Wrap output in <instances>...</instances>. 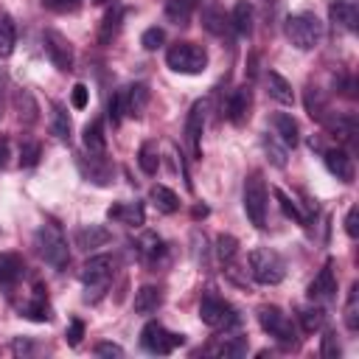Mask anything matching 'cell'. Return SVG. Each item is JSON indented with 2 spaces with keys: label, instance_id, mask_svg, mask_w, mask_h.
I'll return each instance as SVG.
<instances>
[{
  "label": "cell",
  "instance_id": "21",
  "mask_svg": "<svg viewBox=\"0 0 359 359\" xmlns=\"http://www.w3.org/2000/svg\"><path fill=\"white\" fill-rule=\"evenodd\" d=\"M266 93H269V98H275V101L283 104V107L294 104V90H292V84H289L278 70H269V73H266Z\"/></svg>",
  "mask_w": 359,
  "mask_h": 359
},
{
  "label": "cell",
  "instance_id": "51",
  "mask_svg": "<svg viewBox=\"0 0 359 359\" xmlns=\"http://www.w3.org/2000/svg\"><path fill=\"white\" fill-rule=\"evenodd\" d=\"M42 3L53 11H73V8H79L81 0H42Z\"/></svg>",
  "mask_w": 359,
  "mask_h": 359
},
{
  "label": "cell",
  "instance_id": "15",
  "mask_svg": "<svg viewBox=\"0 0 359 359\" xmlns=\"http://www.w3.org/2000/svg\"><path fill=\"white\" fill-rule=\"evenodd\" d=\"M328 17L334 25L345 28V31H356L359 28V8L353 0H337L328 6Z\"/></svg>",
  "mask_w": 359,
  "mask_h": 359
},
{
  "label": "cell",
  "instance_id": "52",
  "mask_svg": "<svg viewBox=\"0 0 359 359\" xmlns=\"http://www.w3.org/2000/svg\"><path fill=\"white\" fill-rule=\"evenodd\" d=\"M11 351H14L17 356H22V353H31V351H34V345H31L28 339H22V337H17V339L11 342Z\"/></svg>",
  "mask_w": 359,
  "mask_h": 359
},
{
  "label": "cell",
  "instance_id": "9",
  "mask_svg": "<svg viewBox=\"0 0 359 359\" xmlns=\"http://www.w3.org/2000/svg\"><path fill=\"white\" fill-rule=\"evenodd\" d=\"M182 342H185L182 334H174V331L163 328L160 323H146L143 331H140V345H143L149 353L165 356V353H171L174 348H180Z\"/></svg>",
  "mask_w": 359,
  "mask_h": 359
},
{
  "label": "cell",
  "instance_id": "27",
  "mask_svg": "<svg viewBox=\"0 0 359 359\" xmlns=\"http://www.w3.org/2000/svg\"><path fill=\"white\" fill-rule=\"evenodd\" d=\"M22 314H25L28 320H34V323H48V320H50V306H48V300H45V294H42V286H36L34 297L22 306Z\"/></svg>",
  "mask_w": 359,
  "mask_h": 359
},
{
  "label": "cell",
  "instance_id": "29",
  "mask_svg": "<svg viewBox=\"0 0 359 359\" xmlns=\"http://www.w3.org/2000/svg\"><path fill=\"white\" fill-rule=\"evenodd\" d=\"M14 45H17V28H14V20L0 11V59H8L14 53Z\"/></svg>",
  "mask_w": 359,
  "mask_h": 359
},
{
  "label": "cell",
  "instance_id": "14",
  "mask_svg": "<svg viewBox=\"0 0 359 359\" xmlns=\"http://www.w3.org/2000/svg\"><path fill=\"white\" fill-rule=\"evenodd\" d=\"M149 104V87L146 84H129L121 90V107H123V115H132V118H140L143 109Z\"/></svg>",
  "mask_w": 359,
  "mask_h": 359
},
{
  "label": "cell",
  "instance_id": "48",
  "mask_svg": "<svg viewBox=\"0 0 359 359\" xmlns=\"http://www.w3.org/2000/svg\"><path fill=\"white\" fill-rule=\"evenodd\" d=\"M87 101H90V90H87V84H76L73 93H70V104H73L76 109H84Z\"/></svg>",
  "mask_w": 359,
  "mask_h": 359
},
{
  "label": "cell",
  "instance_id": "23",
  "mask_svg": "<svg viewBox=\"0 0 359 359\" xmlns=\"http://www.w3.org/2000/svg\"><path fill=\"white\" fill-rule=\"evenodd\" d=\"M84 149L93 154V157H104V151H107V135H104V123H101V118L98 121H90L87 126H84Z\"/></svg>",
  "mask_w": 359,
  "mask_h": 359
},
{
  "label": "cell",
  "instance_id": "25",
  "mask_svg": "<svg viewBox=\"0 0 359 359\" xmlns=\"http://www.w3.org/2000/svg\"><path fill=\"white\" fill-rule=\"evenodd\" d=\"M230 28L236 34H241V36H250V31H252V6L247 0H238L233 6V11H230Z\"/></svg>",
  "mask_w": 359,
  "mask_h": 359
},
{
  "label": "cell",
  "instance_id": "16",
  "mask_svg": "<svg viewBox=\"0 0 359 359\" xmlns=\"http://www.w3.org/2000/svg\"><path fill=\"white\" fill-rule=\"evenodd\" d=\"M323 157H325V168H328L337 180L353 182V160H351V154H348L345 149H328Z\"/></svg>",
  "mask_w": 359,
  "mask_h": 359
},
{
  "label": "cell",
  "instance_id": "42",
  "mask_svg": "<svg viewBox=\"0 0 359 359\" xmlns=\"http://www.w3.org/2000/svg\"><path fill=\"white\" fill-rule=\"evenodd\" d=\"M39 157H42V146H39L36 140H22V143H20V165H22V168L36 165Z\"/></svg>",
  "mask_w": 359,
  "mask_h": 359
},
{
  "label": "cell",
  "instance_id": "28",
  "mask_svg": "<svg viewBox=\"0 0 359 359\" xmlns=\"http://www.w3.org/2000/svg\"><path fill=\"white\" fill-rule=\"evenodd\" d=\"M194 8H196V0H165V20L174 25H188Z\"/></svg>",
  "mask_w": 359,
  "mask_h": 359
},
{
  "label": "cell",
  "instance_id": "45",
  "mask_svg": "<svg viewBox=\"0 0 359 359\" xmlns=\"http://www.w3.org/2000/svg\"><path fill=\"white\" fill-rule=\"evenodd\" d=\"M339 339H337V334L334 331H325V337H323V345H320V356L323 359H337L339 356Z\"/></svg>",
  "mask_w": 359,
  "mask_h": 359
},
{
  "label": "cell",
  "instance_id": "46",
  "mask_svg": "<svg viewBox=\"0 0 359 359\" xmlns=\"http://www.w3.org/2000/svg\"><path fill=\"white\" fill-rule=\"evenodd\" d=\"M107 118L112 121V126H118V123H121V118H123V107H121V90L109 95V104H107Z\"/></svg>",
  "mask_w": 359,
  "mask_h": 359
},
{
  "label": "cell",
  "instance_id": "35",
  "mask_svg": "<svg viewBox=\"0 0 359 359\" xmlns=\"http://www.w3.org/2000/svg\"><path fill=\"white\" fill-rule=\"evenodd\" d=\"M14 107H17V115H20L22 123H34L36 121V101L31 98L28 90H20L14 95Z\"/></svg>",
  "mask_w": 359,
  "mask_h": 359
},
{
  "label": "cell",
  "instance_id": "38",
  "mask_svg": "<svg viewBox=\"0 0 359 359\" xmlns=\"http://www.w3.org/2000/svg\"><path fill=\"white\" fill-rule=\"evenodd\" d=\"M137 250H140V255L143 258H157V255H163V238L157 236V233H143L140 236V241H137Z\"/></svg>",
  "mask_w": 359,
  "mask_h": 359
},
{
  "label": "cell",
  "instance_id": "24",
  "mask_svg": "<svg viewBox=\"0 0 359 359\" xmlns=\"http://www.w3.org/2000/svg\"><path fill=\"white\" fill-rule=\"evenodd\" d=\"M123 14H126V8L121 6V3H112V8L104 14V20H101V28H98V42H109V39H115V34L121 31V22H123Z\"/></svg>",
  "mask_w": 359,
  "mask_h": 359
},
{
  "label": "cell",
  "instance_id": "5",
  "mask_svg": "<svg viewBox=\"0 0 359 359\" xmlns=\"http://www.w3.org/2000/svg\"><path fill=\"white\" fill-rule=\"evenodd\" d=\"M266 208H269V191L266 182L258 171H252L244 180V213L250 219V224L255 227H266Z\"/></svg>",
  "mask_w": 359,
  "mask_h": 359
},
{
  "label": "cell",
  "instance_id": "17",
  "mask_svg": "<svg viewBox=\"0 0 359 359\" xmlns=\"http://www.w3.org/2000/svg\"><path fill=\"white\" fill-rule=\"evenodd\" d=\"M107 216H109L112 222L126 224V227H140V224L146 222V210H143L140 202H118V205H112V208L107 210Z\"/></svg>",
  "mask_w": 359,
  "mask_h": 359
},
{
  "label": "cell",
  "instance_id": "54",
  "mask_svg": "<svg viewBox=\"0 0 359 359\" xmlns=\"http://www.w3.org/2000/svg\"><path fill=\"white\" fill-rule=\"evenodd\" d=\"M199 216H208V208L205 205H196L194 208V219H199Z\"/></svg>",
  "mask_w": 359,
  "mask_h": 359
},
{
  "label": "cell",
  "instance_id": "33",
  "mask_svg": "<svg viewBox=\"0 0 359 359\" xmlns=\"http://www.w3.org/2000/svg\"><path fill=\"white\" fill-rule=\"evenodd\" d=\"M297 320H300V328H303L306 334H314V331L323 328V323H325V311H323L320 306H306V309L297 311Z\"/></svg>",
  "mask_w": 359,
  "mask_h": 359
},
{
  "label": "cell",
  "instance_id": "53",
  "mask_svg": "<svg viewBox=\"0 0 359 359\" xmlns=\"http://www.w3.org/2000/svg\"><path fill=\"white\" fill-rule=\"evenodd\" d=\"M11 151V143H8V137H0V168H6L8 165V154Z\"/></svg>",
  "mask_w": 359,
  "mask_h": 359
},
{
  "label": "cell",
  "instance_id": "20",
  "mask_svg": "<svg viewBox=\"0 0 359 359\" xmlns=\"http://www.w3.org/2000/svg\"><path fill=\"white\" fill-rule=\"evenodd\" d=\"M109 241H112V233L107 227H101V224H87V227L76 230V247L79 250L90 252V250H98V247H104Z\"/></svg>",
  "mask_w": 359,
  "mask_h": 359
},
{
  "label": "cell",
  "instance_id": "2",
  "mask_svg": "<svg viewBox=\"0 0 359 359\" xmlns=\"http://www.w3.org/2000/svg\"><path fill=\"white\" fill-rule=\"evenodd\" d=\"M289 42L297 48V50H311L320 45L323 39V22L317 14L311 11H300V14H292L286 17V25H283Z\"/></svg>",
  "mask_w": 359,
  "mask_h": 359
},
{
  "label": "cell",
  "instance_id": "22",
  "mask_svg": "<svg viewBox=\"0 0 359 359\" xmlns=\"http://www.w3.org/2000/svg\"><path fill=\"white\" fill-rule=\"evenodd\" d=\"M25 272V264L17 252H0V286H14Z\"/></svg>",
  "mask_w": 359,
  "mask_h": 359
},
{
  "label": "cell",
  "instance_id": "36",
  "mask_svg": "<svg viewBox=\"0 0 359 359\" xmlns=\"http://www.w3.org/2000/svg\"><path fill=\"white\" fill-rule=\"evenodd\" d=\"M345 325L348 331H359V283L351 286L348 303H345Z\"/></svg>",
  "mask_w": 359,
  "mask_h": 359
},
{
  "label": "cell",
  "instance_id": "10",
  "mask_svg": "<svg viewBox=\"0 0 359 359\" xmlns=\"http://www.w3.org/2000/svg\"><path fill=\"white\" fill-rule=\"evenodd\" d=\"M42 42H45V53H48V59L56 70H62V73L73 70V48L67 42V36H62L59 31L50 28V31L42 34Z\"/></svg>",
  "mask_w": 359,
  "mask_h": 359
},
{
  "label": "cell",
  "instance_id": "4",
  "mask_svg": "<svg viewBox=\"0 0 359 359\" xmlns=\"http://www.w3.org/2000/svg\"><path fill=\"white\" fill-rule=\"evenodd\" d=\"M112 275H115V258H112V255H93V258L81 266V280H84V286H87V294H84V297H87V300H98V297L107 292Z\"/></svg>",
  "mask_w": 359,
  "mask_h": 359
},
{
  "label": "cell",
  "instance_id": "31",
  "mask_svg": "<svg viewBox=\"0 0 359 359\" xmlns=\"http://www.w3.org/2000/svg\"><path fill=\"white\" fill-rule=\"evenodd\" d=\"M50 129H53V135H56L62 143H70V132H73V126H70L67 109H65L62 104H53V112H50Z\"/></svg>",
  "mask_w": 359,
  "mask_h": 359
},
{
  "label": "cell",
  "instance_id": "44",
  "mask_svg": "<svg viewBox=\"0 0 359 359\" xmlns=\"http://www.w3.org/2000/svg\"><path fill=\"white\" fill-rule=\"evenodd\" d=\"M163 39H165V31L154 25V28H146V31H143V36H140V45H143L146 50H157V48L163 45Z\"/></svg>",
  "mask_w": 359,
  "mask_h": 359
},
{
  "label": "cell",
  "instance_id": "8",
  "mask_svg": "<svg viewBox=\"0 0 359 359\" xmlns=\"http://www.w3.org/2000/svg\"><path fill=\"white\" fill-rule=\"evenodd\" d=\"M199 320L210 328H227V325L238 323V314L224 297H219L213 292H205L202 300H199Z\"/></svg>",
  "mask_w": 359,
  "mask_h": 359
},
{
  "label": "cell",
  "instance_id": "34",
  "mask_svg": "<svg viewBox=\"0 0 359 359\" xmlns=\"http://www.w3.org/2000/svg\"><path fill=\"white\" fill-rule=\"evenodd\" d=\"M325 123H328V129L334 132V137L342 140V143H351L353 135H356V121L348 118V115H337V118H331V121H325Z\"/></svg>",
  "mask_w": 359,
  "mask_h": 359
},
{
  "label": "cell",
  "instance_id": "41",
  "mask_svg": "<svg viewBox=\"0 0 359 359\" xmlns=\"http://www.w3.org/2000/svg\"><path fill=\"white\" fill-rule=\"evenodd\" d=\"M236 252H238V238H236V236L222 233V236L216 238V255H219V261L230 264V261L236 258Z\"/></svg>",
  "mask_w": 359,
  "mask_h": 359
},
{
  "label": "cell",
  "instance_id": "12",
  "mask_svg": "<svg viewBox=\"0 0 359 359\" xmlns=\"http://www.w3.org/2000/svg\"><path fill=\"white\" fill-rule=\"evenodd\" d=\"M205 109L208 104L205 101H194L191 109H188V118H185V140L194 151V157L202 154V129H205Z\"/></svg>",
  "mask_w": 359,
  "mask_h": 359
},
{
  "label": "cell",
  "instance_id": "26",
  "mask_svg": "<svg viewBox=\"0 0 359 359\" xmlns=\"http://www.w3.org/2000/svg\"><path fill=\"white\" fill-rule=\"evenodd\" d=\"M163 303V292L157 286H140L135 292V311L137 314H151Z\"/></svg>",
  "mask_w": 359,
  "mask_h": 359
},
{
  "label": "cell",
  "instance_id": "30",
  "mask_svg": "<svg viewBox=\"0 0 359 359\" xmlns=\"http://www.w3.org/2000/svg\"><path fill=\"white\" fill-rule=\"evenodd\" d=\"M275 199H278V205H280V210H283V216H289L292 222H297V224H309V213L283 191V188H275Z\"/></svg>",
  "mask_w": 359,
  "mask_h": 359
},
{
  "label": "cell",
  "instance_id": "19",
  "mask_svg": "<svg viewBox=\"0 0 359 359\" xmlns=\"http://www.w3.org/2000/svg\"><path fill=\"white\" fill-rule=\"evenodd\" d=\"M272 135L289 149V146H297L300 143V126H297V121L292 118V115H286V112H275L272 115Z\"/></svg>",
  "mask_w": 359,
  "mask_h": 359
},
{
  "label": "cell",
  "instance_id": "1",
  "mask_svg": "<svg viewBox=\"0 0 359 359\" xmlns=\"http://www.w3.org/2000/svg\"><path fill=\"white\" fill-rule=\"evenodd\" d=\"M34 247H36V252L42 255V261L50 264V266H56V269H62V266L70 261L67 238H65V233H62L56 224H50V222H45V224L36 227V233H34Z\"/></svg>",
  "mask_w": 359,
  "mask_h": 359
},
{
  "label": "cell",
  "instance_id": "7",
  "mask_svg": "<svg viewBox=\"0 0 359 359\" xmlns=\"http://www.w3.org/2000/svg\"><path fill=\"white\" fill-rule=\"evenodd\" d=\"M258 323H261V328H264L269 337H275L283 348H294V345H297V331H294L292 320H289L278 306H261V309H258Z\"/></svg>",
  "mask_w": 359,
  "mask_h": 359
},
{
  "label": "cell",
  "instance_id": "13",
  "mask_svg": "<svg viewBox=\"0 0 359 359\" xmlns=\"http://www.w3.org/2000/svg\"><path fill=\"white\" fill-rule=\"evenodd\" d=\"M250 104H252L250 87H247V84H244V87H236V90L230 93V98H227V107H224L227 121H230V123H244L247 115H250Z\"/></svg>",
  "mask_w": 359,
  "mask_h": 359
},
{
  "label": "cell",
  "instance_id": "18",
  "mask_svg": "<svg viewBox=\"0 0 359 359\" xmlns=\"http://www.w3.org/2000/svg\"><path fill=\"white\" fill-rule=\"evenodd\" d=\"M202 25L213 36H222L230 28V17L224 14V8L216 0H205V6H202Z\"/></svg>",
  "mask_w": 359,
  "mask_h": 359
},
{
  "label": "cell",
  "instance_id": "49",
  "mask_svg": "<svg viewBox=\"0 0 359 359\" xmlns=\"http://www.w3.org/2000/svg\"><path fill=\"white\" fill-rule=\"evenodd\" d=\"M81 337H84V323L81 320H70V328H67V345L70 348H76L79 342H81Z\"/></svg>",
  "mask_w": 359,
  "mask_h": 359
},
{
  "label": "cell",
  "instance_id": "50",
  "mask_svg": "<svg viewBox=\"0 0 359 359\" xmlns=\"http://www.w3.org/2000/svg\"><path fill=\"white\" fill-rule=\"evenodd\" d=\"M93 353H95V356H123V348L115 345V342H98V345L93 348Z\"/></svg>",
  "mask_w": 359,
  "mask_h": 359
},
{
  "label": "cell",
  "instance_id": "43",
  "mask_svg": "<svg viewBox=\"0 0 359 359\" xmlns=\"http://www.w3.org/2000/svg\"><path fill=\"white\" fill-rule=\"evenodd\" d=\"M210 353H216V356H241V353H247V342L238 339V337H230V339L219 342L216 348H210Z\"/></svg>",
  "mask_w": 359,
  "mask_h": 359
},
{
  "label": "cell",
  "instance_id": "37",
  "mask_svg": "<svg viewBox=\"0 0 359 359\" xmlns=\"http://www.w3.org/2000/svg\"><path fill=\"white\" fill-rule=\"evenodd\" d=\"M306 109H309V115H311L314 121H325L328 107H325V98H323V93H320L317 87H309V90H306Z\"/></svg>",
  "mask_w": 359,
  "mask_h": 359
},
{
  "label": "cell",
  "instance_id": "32",
  "mask_svg": "<svg viewBox=\"0 0 359 359\" xmlns=\"http://www.w3.org/2000/svg\"><path fill=\"white\" fill-rule=\"evenodd\" d=\"M151 202H154L157 210H163V213H177V210H180L177 194H174L171 188H165V185H154V188H151Z\"/></svg>",
  "mask_w": 359,
  "mask_h": 359
},
{
  "label": "cell",
  "instance_id": "39",
  "mask_svg": "<svg viewBox=\"0 0 359 359\" xmlns=\"http://www.w3.org/2000/svg\"><path fill=\"white\" fill-rule=\"evenodd\" d=\"M264 149H266V154H269V160L278 165V168H283L286 165V146L275 137V135H264Z\"/></svg>",
  "mask_w": 359,
  "mask_h": 359
},
{
  "label": "cell",
  "instance_id": "47",
  "mask_svg": "<svg viewBox=\"0 0 359 359\" xmlns=\"http://www.w3.org/2000/svg\"><path fill=\"white\" fill-rule=\"evenodd\" d=\"M345 233H348L351 238L359 236V208H356V205H351L348 213H345Z\"/></svg>",
  "mask_w": 359,
  "mask_h": 359
},
{
  "label": "cell",
  "instance_id": "11",
  "mask_svg": "<svg viewBox=\"0 0 359 359\" xmlns=\"http://www.w3.org/2000/svg\"><path fill=\"white\" fill-rule=\"evenodd\" d=\"M306 294H309L311 303H328V300L337 297V278H334V264L331 261H325V266L314 275Z\"/></svg>",
  "mask_w": 359,
  "mask_h": 359
},
{
  "label": "cell",
  "instance_id": "6",
  "mask_svg": "<svg viewBox=\"0 0 359 359\" xmlns=\"http://www.w3.org/2000/svg\"><path fill=\"white\" fill-rule=\"evenodd\" d=\"M250 275L264 286H275L286 278V264L275 250L258 247L250 252Z\"/></svg>",
  "mask_w": 359,
  "mask_h": 359
},
{
  "label": "cell",
  "instance_id": "40",
  "mask_svg": "<svg viewBox=\"0 0 359 359\" xmlns=\"http://www.w3.org/2000/svg\"><path fill=\"white\" fill-rule=\"evenodd\" d=\"M137 163H140V168H143L146 174H157V168H160V157H157L154 143H143V146H140V151H137Z\"/></svg>",
  "mask_w": 359,
  "mask_h": 359
},
{
  "label": "cell",
  "instance_id": "3",
  "mask_svg": "<svg viewBox=\"0 0 359 359\" xmlns=\"http://www.w3.org/2000/svg\"><path fill=\"white\" fill-rule=\"evenodd\" d=\"M165 65L182 76H199L208 67V50L196 42H174L165 50Z\"/></svg>",
  "mask_w": 359,
  "mask_h": 359
}]
</instances>
